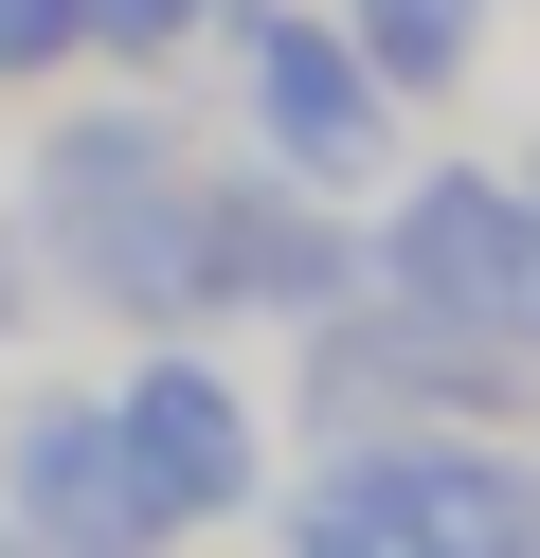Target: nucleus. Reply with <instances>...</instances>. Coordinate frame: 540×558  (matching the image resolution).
<instances>
[{
  "label": "nucleus",
  "mask_w": 540,
  "mask_h": 558,
  "mask_svg": "<svg viewBox=\"0 0 540 558\" xmlns=\"http://www.w3.org/2000/svg\"><path fill=\"white\" fill-rule=\"evenodd\" d=\"M523 198H540V145H523Z\"/></svg>",
  "instance_id": "14"
},
{
  "label": "nucleus",
  "mask_w": 540,
  "mask_h": 558,
  "mask_svg": "<svg viewBox=\"0 0 540 558\" xmlns=\"http://www.w3.org/2000/svg\"><path fill=\"white\" fill-rule=\"evenodd\" d=\"M36 217V253H55V306L108 342H163V325H216L199 306V253H216V145L163 109V90H91V109H55L19 145V181H0Z\"/></svg>",
  "instance_id": "1"
},
{
  "label": "nucleus",
  "mask_w": 540,
  "mask_h": 558,
  "mask_svg": "<svg viewBox=\"0 0 540 558\" xmlns=\"http://www.w3.org/2000/svg\"><path fill=\"white\" fill-rule=\"evenodd\" d=\"M199 306H216V342H252V325L288 342V325H324V306H360V217L307 198V181H271V162H216Z\"/></svg>",
  "instance_id": "7"
},
{
  "label": "nucleus",
  "mask_w": 540,
  "mask_h": 558,
  "mask_svg": "<svg viewBox=\"0 0 540 558\" xmlns=\"http://www.w3.org/2000/svg\"><path fill=\"white\" fill-rule=\"evenodd\" d=\"M0 522L36 558H199L144 469V433L108 414V378H19L0 397Z\"/></svg>",
  "instance_id": "5"
},
{
  "label": "nucleus",
  "mask_w": 540,
  "mask_h": 558,
  "mask_svg": "<svg viewBox=\"0 0 540 558\" xmlns=\"http://www.w3.org/2000/svg\"><path fill=\"white\" fill-rule=\"evenodd\" d=\"M216 73H235V162L343 198V217L415 162V109L379 90V54H360L324 0H235V19H216Z\"/></svg>",
  "instance_id": "3"
},
{
  "label": "nucleus",
  "mask_w": 540,
  "mask_h": 558,
  "mask_svg": "<svg viewBox=\"0 0 540 558\" xmlns=\"http://www.w3.org/2000/svg\"><path fill=\"white\" fill-rule=\"evenodd\" d=\"M288 486H307L324 522H360V541H396V558H540V450L523 433H468V414L343 433Z\"/></svg>",
  "instance_id": "4"
},
{
  "label": "nucleus",
  "mask_w": 540,
  "mask_h": 558,
  "mask_svg": "<svg viewBox=\"0 0 540 558\" xmlns=\"http://www.w3.org/2000/svg\"><path fill=\"white\" fill-rule=\"evenodd\" d=\"M324 19L379 54L396 109H468V90H487V54H504V0H324Z\"/></svg>",
  "instance_id": "8"
},
{
  "label": "nucleus",
  "mask_w": 540,
  "mask_h": 558,
  "mask_svg": "<svg viewBox=\"0 0 540 558\" xmlns=\"http://www.w3.org/2000/svg\"><path fill=\"white\" fill-rule=\"evenodd\" d=\"M36 325H72V306H55V253H36V217L0 198V361H19Z\"/></svg>",
  "instance_id": "11"
},
{
  "label": "nucleus",
  "mask_w": 540,
  "mask_h": 558,
  "mask_svg": "<svg viewBox=\"0 0 540 558\" xmlns=\"http://www.w3.org/2000/svg\"><path fill=\"white\" fill-rule=\"evenodd\" d=\"M0 558H36V541H19V522H0Z\"/></svg>",
  "instance_id": "13"
},
{
  "label": "nucleus",
  "mask_w": 540,
  "mask_h": 558,
  "mask_svg": "<svg viewBox=\"0 0 540 558\" xmlns=\"http://www.w3.org/2000/svg\"><path fill=\"white\" fill-rule=\"evenodd\" d=\"M271 558H396V541H360V522H324L307 486H271Z\"/></svg>",
  "instance_id": "12"
},
{
  "label": "nucleus",
  "mask_w": 540,
  "mask_h": 558,
  "mask_svg": "<svg viewBox=\"0 0 540 558\" xmlns=\"http://www.w3.org/2000/svg\"><path fill=\"white\" fill-rule=\"evenodd\" d=\"M108 414L144 433V469H163L180 541H235V522H271V486H288V433H271V397H252V361H235L216 325H163V342H127V361H108Z\"/></svg>",
  "instance_id": "6"
},
{
  "label": "nucleus",
  "mask_w": 540,
  "mask_h": 558,
  "mask_svg": "<svg viewBox=\"0 0 540 558\" xmlns=\"http://www.w3.org/2000/svg\"><path fill=\"white\" fill-rule=\"evenodd\" d=\"M360 289L415 306V325H451V342L540 361V198H523V162L415 145L379 198H360Z\"/></svg>",
  "instance_id": "2"
},
{
  "label": "nucleus",
  "mask_w": 540,
  "mask_h": 558,
  "mask_svg": "<svg viewBox=\"0 0 540 558\" xmlns=\"http://www.w3.org/2000/svg\"><path fill=\"white\" fill-rule=\"evenodd\" d=\"M216 19H235V0H91V54H127V73H180Z\"/></svg>",
  "instance_id": "10"
},
{
  "label": "nucleus",
  "mask_w": 540,
  "mask_h": 558,
  "mask_svg": "<svg viewBox=\"0 0 540 558\" xmlns=\"http://www.w3.org/2000/svg\"><path fill=\"white\" fill-rule=\"evenodd\" d=\"M72 73H91V0H0V90H19V109H55Z\"/></svg>",
  "instance_id": "9"
}]
</instances>
